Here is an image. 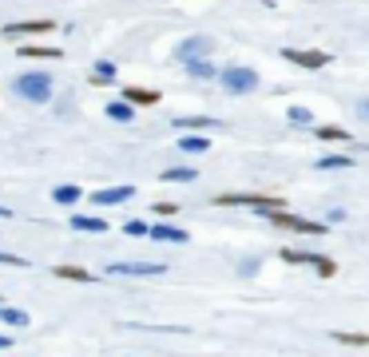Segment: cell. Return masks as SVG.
I'll return each mask as SVG.
<instances>
[{"label": "cell", "instance_id": "8", "mask_svg": "<svg viewBox=\"0 0 369 357\" xmlns=\"http://www.w3.org/2000/svg\"><path fill=\"white\" fill-rule=\"evenodd\" d=\"M210 48H215V40H210V36H187V40L175 48V56L183 60V64H191V60H207Z\"/></svg>", "mask_w": 369, "mask_h": 357}, {"label": "cell", "instance_id": "24", "mask_svg": "<svg viewBox=\"0 0 369 357\" xmlns=\"http://www.w3.org/2000/svg\"><path fill=\"white\" fill-rule=\"evenodd\" d=\"M92 83H115V64L99 60V64L92 68Z\"/></svg>", "mask_w": 369, "mask_h": 357}, {"label": "cell", "instance_id": "6", "mask_svg": "<svg viewBox=\"0 0 369 357\" xmlns=\"http://www.w3.org/2000/svg\"><path fill=\"white\" fill-rule=\"evenodd\" d=\"M108 274H119V278H135V274H167V266L163 262H108Z\"/></svg>", "mask_w": 369, "mask_h": 357}, {"label": "cell", "instance_id": "9", "mask_svg": "<svg viewBox=\"0 0 369 357\" xmlns=\"http://www.w3.org/2000/svg\"><path fill=\"white\" fill-rule=\"evenodd\" d=\"M52 28H56L52 20H20V24H4V36L8 40H17V36H44Z\"/></svg>", "mask_w": 369, "mask_h": 357}, {"label": "cell", "instance_id": "2", "mask_svg": "<svg viewBox=\"0 0 369 357\" xmlns=\"http://www.w3.org/2000/svg\"><path fill=\"white\" fill-rule=\"evenodd\" d=\"M219 83L226 96H250V92H258V72L255 68H226V72H219Z\"/></svg>", "mask_w": 369, "mask_h": 357}, {"label": "cell", "instance_id": "21", "mask_svg": "<svg viewBox=\"0 0 369 357\" xmlns=\"http://www.w3.org/2000/svg\"><path fill=\"white\" fill-rule=\"evenodd\" d=\"M56 278H72V282H92L96 274H88L83 266H68V262H60V266H56Z\"/></svg>", "mask_w": 369, "mask_h": 357}, {"label": "cell", "instance_id": "19", "mask_svg": "<svg viewBox=\"0 0 369 357\" xmlns=\"http://www.w3.org/2000/svg\"><path fill=\"white\" fill-rule=\"evenodd\" d=\"M108 119H115V123H131V119H135V108L123 103V99H112V103H108Z\"/></svg>", "mask_w": 369, "mask_h": 357}, {"label": "cell", "instance_id": "32", "mask_svg": "<svg viewBox=\"0 0 369 357\" xmlns=\"http://www.w3.org/2000/svg\"><path fill=\"white\" fill-rule=\"evenodd\" d=\"M0 349H12V338H8V334H0Z\"/></svg>", "mask_w": 369, "mask_h": 357}, {"label": "cell", "instance_id": "10", "mask_svg": "<svg viewBox=\"0 0 369 357\" xmlns=\"http://www.w3.org/2000/svg\"><path fill=\"white\" fill-rule=\"evenodd\" d=\"M128 198H135V187H99L96 195H92V203L96 207H119V203H128Z\"/></svg>", "mask_w": 369, "mask_h": 357}, {"label": "cell", "instance_id": "22", "mask_svg": "<svg viewBox=\"0 0 369 357\" xmlns=\"http://www.w3.org/2000/svg\"><path fill=\"white\" fill-rule=\"evenodd\" d=\"M0 322L24 329V325H28V314H24V309H12V306H0Z\"/></svg>", "mask_w": 369, "mask_h": 357}, {"label": "cell", "instance_id": "29", "mask_svg": "<svg viewBox=\"0 0 369 357\" xmlns=\"http://www.w3.org/2000/svg\"><path fill=\"white\" fill-rule=\"evenodd\" d=\"M0 266H28V262L20 258V254H4V250H0Z\"/></svg>", "mask_w": 369, "mask_h": 357}, {"label": "cell", "instance_id": "13", "mask_svg": "<svg viewBox=\"0 0 369 357\" xmlns=\"http://www.w3.org/2000/svg\"><path fill=\"white\" fill-rule=\"evenodd\" d=\"M123 103H131V108H147V103H159V92H155V88H135V83H131L128 92H123Z\"/></svg>", "mask_w": 369, "mask_h": 357}, {"label": "cell", "instance_id": "33", "mask_svg": "<svg viewBox=\"0 0 369 357\" xmlns=\"http://www.w3.org/2000/svg\"><path fill=\"white\" fill-rule=\"evenodd\" d=\"M0 218H12V211H8V207H0Z\"/></svg>", "mask_w": 369, "mask_h": 357}, {"label": "cell", "instance_id": "28", "mask_svg": "<svg viewBox=\"0 0 369 357\" xmlns=\"http://www.w3.org/2000/svg\"><path fill=\"white\" fill-rule=\"evenodd\" d=\"M337 341H346V345H366V334H334Z\"/></svg>", "mask_w": 369, "mask_h": 357}, {"label": "cell", "instance_id": "20", "mask_svg": "<svg viewBox=\"0 0 369 357\" xmlns=\"http://www.w3.org/2000/svg\"><path fill=\"white\" fill-rule=\"evenodd\" d=\"M191 178H199L195 167H167L163 171V183H191Z\"/></svg>", "mask_w": 369, "mask_h": 357}, {"label": "cell", "instance_id": "14", "mask_svg": "<svg viewBox=\"0 0 369 357\" xmlns=\"http://www.w3.org/2000/svg\"><path fill=\"white\" fill-rule=\"evenodd\" d=\"M72 230H83V234H103L108 223L103 218H92V214H72Z\"/></svg>", "mask_w": 369, "mask_h": 357}, {"label": "cell", "instance_id": "3", "mask_svg": "<svg viewBox=\"0 0 369 357\" xmlns=\"http://www.w3.org/2000/svg\"><path fill=\"white\" fill-rule=\"evenodd\" d=\"M215 207H250V211L266 214V211H286V198H270V195H219Z\"/></svg>", "mask_w": 369, "mask_h": 357}, {"label": "cell", "instance_id": "31", "mask_svg": "<svg viewBox=\"0 0 369 357\" xmlns=\"http://www.w3.org/2000/svg\"><path fill=\"white\" fill-rule=\"evenodd\" d=\"M357 119H369V99H361V103H357Z\"/></svg>", "mask_w": 369, "mask_h": 357}, {"label": "cell", "instance_id": "23", "mask_svg": "<svg viewBox=\"0 0 369 357\" xmlns=\"http://www.w3.org/2000/svg\"><path fill=\"white\" fill-rule=\"evenodd\" d=\"M318 167L321 171H346V167H353V159L350 155H321Z\"/></svg>", "mask_w": 369, "mask_h": 357}, {"label": "cell", "instance_id": "5", "mask_svg": "<svg viewBox=\"0 0 369 357\" xmlns=\"http://www.w3.org/2000/svg\"><path fill=\"white\" fill-rule=\"evenodd\" d=\"M282 262H294V266H314L321 278H334L337 274V266H334V258H326V254H306V250H282Z\"/></svg>", "mask_w": 369, "mask_h": 357}, {"label": "cell", "instance_id": "30", "mask_svg": "<svg viewBox=\"0 0 369 357\" xmlns=\"http://www.w3.org/2000/svg\"><path fill=\"white\" fill-rule=\"evenodd\" d=\"M155 211H159L163 218H171V214H175V203H159V207H155Z\"/></svg>", "mask_w": 369, "mask_h": 357}, {"label": "cell", "instance_id": "25", "mask_svg": "<svg viewBox=\"0 0 369 357\" xmlns=\"http://www.w3.org/2000/svg\"><path fill=\"white\" fill-rule=\"evenodd\" d=\"M314 135H318L321 143H341V139H350L341 127H326V123H321V127H314Z\"/></svg>", "mask_w": 369, "mask_h": 357}, {"label": "cell", "instance_id": "11", "mask_svg": "<svg viewBox=\"0 0 369 357\" xmlns=\"http://www.w3.org/2000/svg\"><path fill=\"white\" fill-rule=\"evenodd\" d=\"M175 127L179 131H219L223 119H215V115H179Z\"/></svg>", "mask_w": 369, "mask_h": 357}, {"label": "cell", "instance_id": "18", "mask_svg": "<svg viewBox=\"0 0 369 357\" xmlns=\"http://www.w3.org/2000/svg\"><path fill=\"white\" fill-rule=\"evenodd\" d=\"M187 76H191V80H215L219 68L210 64V60H191V64H187Z\"/></svg>", "mask_w": 369, "mask_h": 357}, {"label": "cell", "instance_id": "7", "mask_svg": "<svg viewBox=\"0 0 369 357\" xmlns=\"http://www.w3.org/2000/svg\"><path fill=\"white\" fill-rule=\"evenodd\" d=\"M282 56H286L290 64L306 68V72H318V68L330 64V56H326V52H318V48H282Z\"/></svg>", "mask_w": 369, "mask_h": 357}, {"label": "cell", "instance_id": "27", "mask_svg": "<svg viewBox=\"0 0 369 357\" xmlns=\"http://www.w3.org/2000/svg\"><path fill=\"white\" fill-rule=\"evenodd\" d=\"M123 230H128L131 238H143V234H147V227L139 223V218H128V223H123Z\"/></svg>", "mask_w": 369, "mask_h": 357}, {"label": "cell", "instance_id": "26", "mask_svg": "<svg viewBox=\"0 0 369 357\" xmlns=\"http://www.w3.org/2000/svg\"><path fill=\"white\" fill-rule=\"evenodd\" d=\"M286 119L294 123V127H310V123H314V115H310V108H290V112H286Z\"/></svg>", "mask_w": 369, "mask_h": 357}, {"label": "cell", "instance_id": "16", "mask_svg": "<svg viewBox=\"0 0 369 357\" xmlns=\"http://www.w3.org/2000/svg\"><path fill=\"white\" fill-rule=\"evenodd\" d=\"M179 151L203 155V151H210V135H183V139H179Z\"/></svg>", "mask_w": 369, "mask_h": 357}, {"label": "cell", "instance_id": "15", "mask_svg": "<svg viewBox=\"0 0 369 357\" xmlns=\"http://www.w3.org/2000/svg\"><path fill=\"white\" fill-rule=\"evenodd\" d=\"M20 56H24V60H60L64 52H60V48H44V44H24Z\"/></svg>", "mask_w": 369, "mask_h": 357}, {"label": "cell", "instance_id": "4", "mask_svg": "<svg viewBox=\"0 0 369 357\" xmlns=\"http://www.w3.org/2000/svg\"><path fill=\"white\" fill-rule=\"evenodd\" d=\"M266 218H270L274 227L294 230V234H326V223H310V218H302V214H290V211H266Z\"/></svg>", "mask_w": 369, "mask_h": 357}, {"label": "cell", "instance_id": "17", "mask_svg": "<svg viewBox=\"0 0 369 357\" xmlns=\"http://www.w3.org/2000/svg\"><path fill=\"white\" fill-rule=\"evenodd\" d=\"M52 198H56L60 207H72V203H80V198H83V191L76 187V183H64V187H56V191H52Z\"/></svg>", "mask_w": 369, "mask_h": 357}, {"label": "cell", "instance_id": "12", "mask_svg": "<svg viewBox=\"0 0 369 357\" xmlns=\"http://www.w3.org/2000/svg\"><path fill=\"white\" fill-rule=\"evenodd\" d=\"M147 234H151V238H155V243H187V238H191V234H187V230H179V227H171V223H159V227H147Z\"/></svg>", "mask_w": 369, "mask_h": 357}, {"label": "cell", "instance_id": "1", "mask_svg": "<svg viewBox=\"0 0 369 357\" xmlns=\"http://www.w3.org/2000/svg\"><path fill=\"white\" fill-rule=\"evenodd\" d=\"M12 92L20 99H28V103H48L52 99V76L48 72H24L12 80Z\"/></svg>", "mask_w": 369, "mask_h": 357}]
</instances>
